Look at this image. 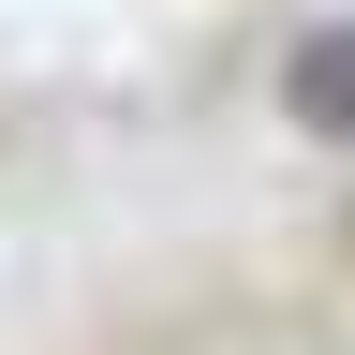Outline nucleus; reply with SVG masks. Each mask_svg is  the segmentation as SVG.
Instances as JSON below:
<instances>
[{
	"label": "nucleus",
	"mask_w": 355,
	"mask_h": 355,
	"mask_svg": "<svg viewBox=\"0 0 355 355\" xmlns=\"http://www.w3.org/2000/svg\"><path fill=\"white\" fill-rule=\"evenodd\" d=\"M282 104H296V133L355 148V15H340V30H311L296 60H282Z\"/></svg>",
	"instance_id": "f257e3e1"
}]
</instances>
